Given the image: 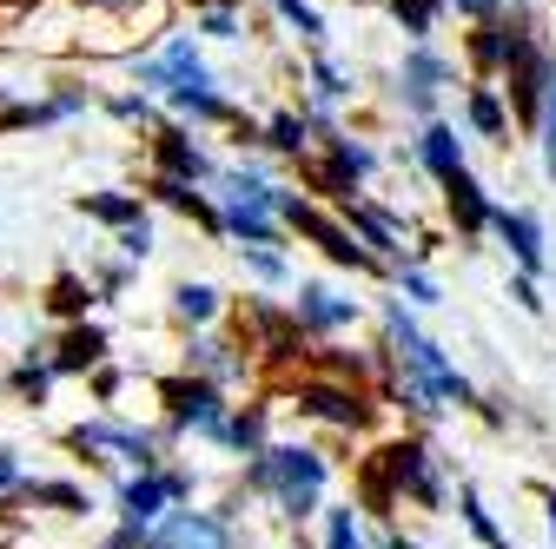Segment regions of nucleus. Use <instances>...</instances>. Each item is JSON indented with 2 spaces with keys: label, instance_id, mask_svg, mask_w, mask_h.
I'll return each mask as SVG.
<instances>
[{
  "label": "nucleus",
  "instance_id": "obj_1",
  "mask_svg": "<svg viewBox=\"0 0 556 549\" xmlns=\"http://www.w3.org/2000/svg\"><path fill=\"white\" fill-rule=\"evenodd\" d=\"M325 476L331 470H325L318 450H305V444H271V450L252 457L245 484L265 490V497H278V510H286V516H312L318 497H325Z\"/></svg>",
  "mask_w": 556,
  "mask_h": 549
},
{
  "label": "nucleus",
  "instance_id": "obj_2",
  "mask_svg": "<svg viewBox=\"0 0 556 549\" xmlns=\"http://www.w3.org/2000/svg\"><path fill=\"white\" fill-rule=\"evenodd\" d=\"M391 490H410L417 503H444V484H438V470H431V450L425 444H391L378 450V470H371V497Z\"/></svg>",
  "mask_w": 556,
  "mask_h": 549
},
{
  "label": "nucleus",
  "instance_id": "obj_3",
  "mask_svg": "<svg viewBox=\"0 0 556 549\" xmlns=\"http://www.w3.org/2000/svg\"><path fill=\"white\" fill-rule=\"evenodd\" d=\"M147 549H232V529H226V516H213V510H173V516L147 536Z\"/></svg>",
  "mask_w": 556,
  "mask_h": 549
},
{
  "label": "nucleus",
  "instance_id": "obj_4",
  "mask_svg": "<svg viewBox=\"0 0 556 549\" xmlns=\"http://www.w3.org/2000/svg\"><path fill=\"white\" fill-rule=\"evenodd\" d=\"M444 80H451V66H444L431 47H410V53H404V66H397V100H404L410 113H431Z\"/></svg>",
  "mask_w": 556,
  "mask_h": 549
},
{
  "label": "nucleus",
  "instance_id": "obj_5",
  "mask_svg": "<svg viewBox=\"0 0 556 549\" xmlns=\"http://www.w3.org/2000/svg\"><path fill=\"white\" fill-rule=\"evenodd\" d=\"M338 213H344V232H352L371 258H397V252H404V226H397L391 213H378V205H365V199L338 205Z\"/></svg>",
  "mask_w": 556,
  "mask_h": 549
},
{
  "label": "nucleus",
  "instance_id": "obj_6",
  "mask_svg": "<svg viewBox=\"0 0 556 549\" xmlns=\"http://www.w3.org/2000/svg\"><path fill=\"white\" fill-rule=\"evenodd\" d=\"M173 497H186V476H139V484H126V497H119L126 536H147V523H153Z\"/></svg>",
  "mask_w": 556,
  "mask_h": 549
},
{
  "label": "nucleus",
  "instance_id": "obj_7",
  "mask_svg": "<svg viewBox=\"0 0 556 549\" xmlns=\"http://www.w3.org/2000/svg\"><path fill=\"white\" fill-rule=\"evenodd\" d=\"M491 232H497V239H504V252L523 265V279H536V271L549 265V258H543V226H536V213H510V205H497Z\"/></svg>",
  "mask_w": 556,
  "mask_h": 549
},
{
  "label": "nucleus",
  "instance_id": "obj_8",
  "mask_svg": "<svg viewBox=\"0 0 556 549\" xmlns=\"http://www.w3.org/2000/svg\"><path fill=\"white\" fill-rule=\"evenodd\" d=\"M444 205H451V219H457V232H491V219H497V205H491V192H483L477 179H470V166L457 173V179H444Z\"/></svg>",
  "mask_w": 556,
  "mask_h": 549
},
{
  "label": "nucleus",
  "instance_id": "obj_9",
  "mask_svg": "<svg viewBox=\"0 0 556 549\" xmlns=\"http://www.w3.org/2000/svg\"><path fill=\"white\" fill-rule=\"evenodd\" d=\"M352 318H358V298H338L331 285H305L299 305H292L299 331H338V324H352Z\"/></svg>",
  "mask_w": 556,
  "mask_h": 549
},
{
  "label": "nucleus",
  "instance_id": "obj_10",
  "mask_svg": "<svg viewBox=\"0 0 556 549\" xmlns=\"http://www.w3.org/2000/svg\"><path fill=\"white\" fill-rule=\"evenodd\" d=\"M299 410L331 418V424H365V418H371V404H365L358 391H344V384H299Z\"/></svg>",
  "mask_w": 556,
  "mask_h": 549
},
{
  "label": "nucleus",
  "instance_id": "obj_11",
  "mask_svg": "<svg viewBox=\"0 0 556 549\" xmlns=\"http://www.w3.org/2000/svg\"><path fill=\"white\" fill-rule=\"evenodd\" d=\"M173 418L192 424V431H205V437H219L226 431V404H219L213 384H173Z\"/></svg>",
  "mask_w": 556,
  "mask_h": 549
},
{
  "label": "nucleus",
  "instance_id": "obj_12",
  "mask_svg": "<svg viewBox=\"0 0 556 549\" xmlns=\"http://www.w3.org/2000/svg\"><path fill=\"white\" fill-rule=\"evenodd\" d=\"M417 159L431 166V179H457V173H464V140H457V126L431 119L425 140H417Z\"/></svg>",
  "mask_w": 556,
  "mask_h": 549
},
{
  "label": "nucleus",
  "instance_id": "obj_13",
  "mask_svg": "<svg viewBox=\"0 0 556 549\" xmlns=\"http://www.w3.org/2000/svg\"><path fill=\"white\" fill-rule=\"evenodd\" d=\"M80 450H126L132 463H153V437H139V431H119V424H80L74 431Z\"/></svg>",
  "mask_w": 556,
  "mask_h": 549
},
{
  "label": "nucleus",
  "instance_id": "obj_14",
  "mask_svg": "<svg viewBox=\"0 0 556 549\" xmlns=\"http://www.w3.org/2000/svg\"><path fill=\"white\" fill-rule=\"evenodd\" d=\"M464 113H470V126L483 132V140H497V146H510V113H504L497 87H470V93H464Z\"/></svg>",
  "mask_w": 556,
  "mask_h": 549
},
{
  "label": "nucleus",
  "instance_id": "obj_15",
  "mask_svg": "<svg viewBox=\"0 0 556 549\" xmlns=\"http://www.w3.org/2000/svg\"><path fill=\"white\" fill-rule=\"evenodd\" d=\"M510 40H517V21H504V14H497V21H483V27L470 34V60L483 66V74H491V66L510 60Z\"/></svg>",
  "mask_w": 556,
  "mask_h": 549
},
{
  "label": "nucleus",
  "instance_id": "obj_16",
  "mask_svg": "<svg viewBox=\"0 0 556 549\" xmlns=\"http://www.w3.org/2000/svg\"><path fill=\"white\" fill-rule=\"evenodd\" d=\"M160 159H166V179H205V153L186 140V132H160Z\"/></svg>",
  "mask_w": 556,
  "mask_h": 549
},
{
  "label": "nucleus",
  "instance_id": "obj_17",
  "mask_svg": "<svg viewBox=\"0 0 556 549\" xmlns=\"http://www.w3.org/2000/svg\"><path fill=\"white\" fill-rule=\"evenodd\" d=\"M219 226H226V232H239L245 245H278V219H271V213H245V205H226Z\"/></svg>",
  "mask_w": 556,
  "mask_h": 549
},
{
  "label": "nucleus",
  "instance_id": "obj_18",
  "mask_svg": "<svg viewBox=\"0 0 556 549\" xmlns=\"http://www.w3.org/2000/svg\"><path fill=\"white\" fill-rule=\"evenodd\" d=\"M438 8H451V0H391V21L417 40V47H425L431 40V21H438Z\"/></svg>",
  "mask_w": 556,
  "mask_h": 549
},
{
  "label": "nucleus",
  "instance_id": "obj_19",
  "mask_svg": "<svg viewBox=\"0 0 556 549\" xmlns=\"http://www.w3.org/2000/svg\"><path fill=\"white\" fill-rule=\"evenodd\" d=\"M173 311H179L186 324H205V318L219 311V292H213V285H192V279H186V285H173Z\"/></svg>",
  "mask_w": 556,
  "mask_h": 549
},
{
  "label": "nucleus",
  "instance_id": "obj_20",
  "mask_svg": "<svg viewBox=\"0 0 556 549\" xmlns=\"http://www.w3.org/2000/svg\"><path fill=\"white\" fill-rule=\"evenodd\" d=\"M536 132H543V173H549V186H556V74H549V87H543V113H536Z\"/></svg>",
  "mask_w": 556,
  "mask_h": 549
},
{
  "label": "nucleus",
  "instance_id": "obj_21",
  "mask_svg": "<svg viewBox=\"0 0 556 549\" xmlns=\"http://www.w3.org/2000/svg\"><path fill=\"white\" fill-rule=\"evenodd\" d=\"M265 146H278V153H305V113H278V119L265 126Z\"/></svg>",
  "mask_w": 556,
  "mask_h": 549
},
{
  "label": "nucleus",
  "instance_id": "obj_22",
  "mask_svg": "<svg viewBox=\"0 0 556 549\" xmlns=\"http://www.w3.org/2000/svg\"><path fill=\"white\" fill-rule=\"evenodd\" d=\"M219 437H226L232 450H258V437H265V418H258V410H232Z\"/></svg>",
  "mask_w": 556,
  "mask_h": 549
},
{
  "label": "nucleus",
  "instance_id": "obj_23",
  "mask_svg": "<svg viewBox=\"0 0 556 549\" xmlns=\"http://www.w3.org/2000/svg\"><path fill=\"white\" fill-rule=\"evenodd\" d=\"M325 549H365L358 510H331V523H325Z\"/></svg>",
  "mask_w": 556,
  "mask_h": 549
},
{
  "label": "nucleus",
  "instance_id": "obj_24",
  "mask_svg": "<svg viewBox=\"0 0 556 549\" xmlns=\"http://www.w3.org/2000/svg\"><path fill=\"white\" fill-rule=\"evenodd\" d=\"M93 219H113V226H139V199H113V192H100V199H80Z\"/></svg>",
  "mask_w": 556,
  "mask_h": 549
},
{
  "label": "nucleus",
  "instance_id": "obj_25",
  "mask_svg": "<svg viewBox=\"0 0 556 549\" xmlns=\"http://www.w3.org/2000/svg\"><path fill=\"white\" fill-rule=\"evenodd\" d=\"M464 523H470L483 542H491V549H510V542H504V529L491 523V510H483V497H477V490H464Z\"/></svg>",
  "mask_w": 556,
  "mask_h": 549
},
{
  "label": "nucleus",
  "instance_id": "obj_26",
  "mask_svg": "<svg viewBox=\"0 0 556 549\" xmlns=\"http://www.w3.org/2000/svg\"><path fill=\"white\" fill-rule=\"evenodd\" d=\"M271 8L286 14V21H292L305 40H325V21H318V8H312V0H271Z\"/></svg>",
  "mask_w": 556,
  "mask_h": 549
},
{
  "label": "nucleus",
  "instance_id": "obj_27",
  "mask_svg": "<svg viewBox=\"0 0 556 549\" xmlns=\"http://www.w3.org/2000/svg\"><path fill=\"white\" fill-rule=\"evenodd\" d=\"M100 352H106V337H100V331H74V337H66V352H60V365L74 371V365H93Z\"/></svg>",
  "mask_w": 556,
  "mask_h": 549
},
{
  "label": "nucleus",
  "instance_id": "obj_28",
  "mask_svg": "<svg viewBox=\"0 0 556 549\" xmlns=\"http://www.w3.org/2000/svg\"><path fill=\"white\" fill-rule=\"evenodd\" d=\"M312 80H318V93H325V100H344V93H352V74H344V66H331L325 53L312 60Z\"/></svg>",
  "mask_w": 556,
  "mask_h": 549
},
{
  "label": "nucleus",
  "instance_id": "obj_29",
  "mask_svg": "<svg viewBox=\"0 0 556 549\" xmlns=\"http://www.w3.org/2000/svg\"><path fill=\"white\" fill-rule=\"evenodd\" d=\"M245 265L258 271L265 285H278V279H286V258H278V252H265V245H245Z\"/></svg>",
  "mask_w": 556,
  "mask_h": 549
},
{
  "label": "nucleus",
  "instance_id": "obj_30",
  "mask_svg": "<svg viewBox=\"0 0 556 549\" xmlns=\"http://www.w3.org/2000/svg\"><path fill=\"white\" fill-rule=\"evenodd\" d=\"M397 285H404V298H410V305H438V285L425 279V271H397Z\"/></svg>",
  "mask_w": 556,
  "mask_h": 549
},
{
  "label": "nucleus",
  "instance_id": "obj_31",
  "mask_svg": "<svg viewBox=\"0 0 556 549\" xmlns=\"http://www.w3.org/2000/svg\"><path fill=\"white\" fill-rule=\"evenodd\" d=\"M119 245H126V258H147V252H153V226H147V219L126 226V232H119Z\"/></svg>",
  "mask_w": 556,
  "mask_h": 549
},
{
  "label": "nucleus",
  "instance_id": "obj_32",
  "mask_svg": "<svg viewBox=\"0 0 556 549\" xmlns=\"http://www.w3.org/2000/svg\"><path fill=\"white\" fill-rule=\"evenodd\" d=\"M199 27H205V34H213V40H239V21H232L226 8H213V14H205Z\"/></svg>",
  "mask_w": 556,
  "mask_h": 549
},
{
  "label": "nucleus",
  "instance_id": "obj_33",
  "mask_svg": "<svg viewBox=\"0 0 556 549\" xmlns=\"http://www.w3.org/2000/svg\"><path fill=\"white\" fill-rule=\"evenodd\" d=\"M451 8H457L464 21H497V8H504V0H451Z\"/></svg>",
  "mask_w": 556,
  "mask_h": 549
},
{
  "label": "nucleus",
  "instance_id": "obj_34",
  "mask_svg": "<svg viewBox=\"0 0 556 549\" xmlns=\"http://www.w3.org/2000/svg\"><path fill=\"white\" fill-rule=\"evenodd\" d=\"M510 298H517L523 311H543V298H536V285H530V279H517V285H510Z\"/></svg>",
  "mask_w": 556,
  "mask_h": 549
},
{
  "label": "nucleus",
  "instance_id": "obj_35",
  "mask_svg": "<svg viewBox=\"0 0 556 549\" xmlns=\"http://www.w3.org/2000/svg\"><path fill=\"white\" fill-rule=\"evenodd\" d=\"M14 484H21V463H14L8 450H0V490H14Z\"/></svg>",
  "mask_w": 556,
  "mask_h": 549
},
{
  "label": "nucleus",
  "instance_id": "obj_36",
  "mask_svg": "<svg viewBox=\"0 0 556 549\" xmlns=\"http://www.w3.org/2000/svg\"><path fill=\"white\" fill-rule=\"evenodd\" d=\"M378 549H417V542H404V536H384V542H378Z\"/></svg>",
  "mask_w": 556,
  "mask_h": 549
},
{
  "label": "nucleus",
  "instance_id": "obj_37",
  "mask_svg": "<svg viewBox=\"0 0 556 549\" xmlns=\"http://www.w3.org/2000/svg\"><path fill=\"white\" fill-rule=\"evenodd\" d=\"M549 536H556V490H549Z\"/></svg>",
  "mask_w": 556,
  "mask_h": 549
}]
</instances>
